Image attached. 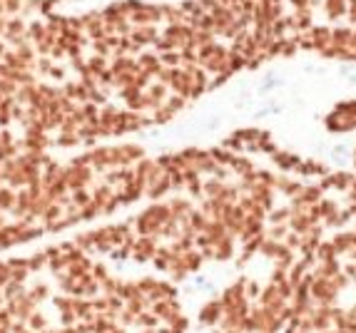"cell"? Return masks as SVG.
I'll return each mask as SVG.
<instances>
[]
</instances>
